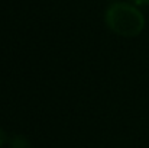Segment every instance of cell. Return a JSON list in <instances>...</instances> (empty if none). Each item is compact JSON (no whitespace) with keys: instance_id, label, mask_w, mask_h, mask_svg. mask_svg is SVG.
<instances>
[{"instance_id":"obj_1","label":"cell","mask_w":149,"mask_h":148,"mask_svg":"<svg viewBox=\"0 0 149 148\" xmlns=\"http://www.w3.org/2000/svg\"><path fill=\"white\" fill-rule=\"evenodd\" d=\"M106 25L114 34L126 38L138 36L145 28V18L139 9L127 3H113L104 15Z\"/></svg>"},{"instance_id":"obj_2","label":"cell","mask_w":149,"mask_h":148,"mask_svg":"<svg viewBox=\"0 0 149 148\" xmlns=\"http://www.w3.org/2000/svg\"><path fill=\"white\" fill-rule=\"evenodd\" d=\"M10 148H31V144L23 135H16L12 138Z\"/></svg>"},{"instance_id":"obj_3","label":"cell","mask_w":149,"mask_h":148,"mask_svg":"<svg viewBox=\"0 0 149 148\" xmlns=\"http://www.w3.org/2000/svg\"><path fill=\"white\" fill-rule=\"evenodd\" d=\"M132 1L139 4V6H148L149 4V0H132Z\"/></svg>"},{"instance_id":"obj_4","label":"cell","mask_w":149,"mask_h":148,"mask_svg":"<svg viewBox=\"0 0 149 148\" xmlns=\"http://www.w3.org/2000/svg\"><path fill=\"white\" fill-rule=\"evenodd\" d=\"M4 141H6V134H4V132L0 129V147L4 144Z\"/></svg>"}]
</instances>
